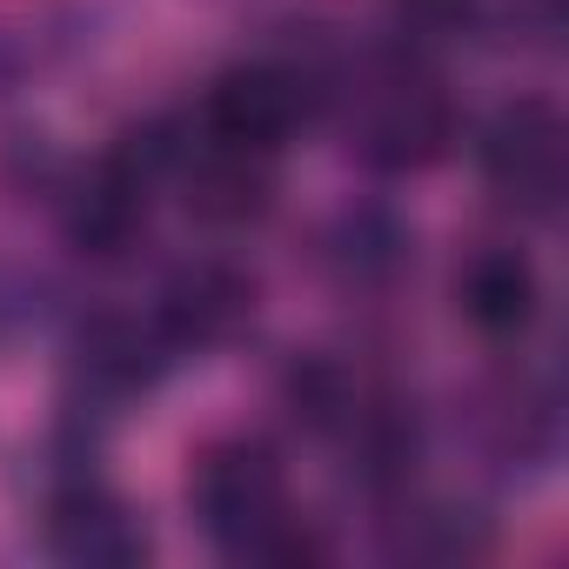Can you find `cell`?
Wrapping results in <instances>:
<instances>
[{
    "label": "cell",
    "mask_w": 569,
    "mask_h": 569,
    "mask_svg": "<svg viewBox=\"0 0 569 569\" xmlns=\"http://www.w3.org/2000/svg\"><path fill=\"white\" fill-rule=\"evenodd\" d=\"M48 542H54V556H68V562H141V556H148L141 522H134L101 482L61 489V502H54V516H48Z\"/></svg>",
    "instance_id": "cell-1"
},
{
    "label": "cell",
    "mask_w": 569,
    "mask_h": 569,
    "mask_svg": "<svg viewBox=\"0 0 569 569\" xmlns=\"http://www.w3.org/2000/svg\"><path fill=\"white\" fill-rule=\"evenodd\" d=\"M462 302H469L476 329H489V336H516V329L536 316V281H529V268H522L516 254H489V261L469 268Z\"/></svg>",
    "instance_id": "cell-2"
}]
</instances>
